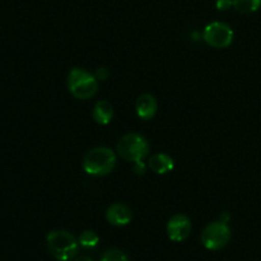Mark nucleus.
<instances>
[{"instance_id":"9","label":"nucleus","mask_w":261,"mask_h":261,"mask_svg":"<svg viewBox=\"0 0 261 261\" xmlns=\"http://www.w3.org/2000/svg\"><path fill=\"white\" fill-rule=\"evenodd\" d=\"M157 99L152 94H140L137 98V102H135V111H137V115L142 120H145V121L152 120L155 116V114H157Z\"/></svg>"},{"instance_id":"4","label":"nucleus","mask_w":261,"mask_h":261,"mask_svg":"<svg viewBox=\"0 0 261 261\" xmlns=\"http://www.w3.org/2000/svg\"><path fill=\"white\" fill-rule=\"evenodd\" d=\"M149 143L143 135L130 133L124 135L116 145V152L126 162H140L149 154Z\"/></svg>"},{"instance_id":"12","label":"nucleus","mask_w":261,"mask_h":261,"mask_svg":"<svg viewBox=\"0 0 261 261\" xmlns=\"http://www.w3.org/2000/svg\"><path fill=\"white\" fill-rule=\"evenodd\" d=\"M78 242L79 246L83 247V249H94L98 245L99 237L94 231L87 229V231H83L79 234Z\"/></svg>"},{"instance_id":"11","label":"nucleus","mask_w":261,"mask_h":261,"mask_svg":"<svg viewBox=\"0 0 261 261\" xmlns=\"http://www.w3.org/2000/svg\"><path fill=\"white\" fill-rule=\"evenodd\" d=\"M92 117L98 125H109L114 119V107L106 99H101L94 105Z\"/></svg>"},{"instance_id":"5","label":"nucleus","mask_w":261,"mask_h":261,"mask_svg":"<svg viewBox=\"0 0 261 261\" xmlns=\"http://www.w3.org/2000/svg\"><path fill=\"white\" fill-rule=\"evenodd\" d=\"M231 228L228 223L223 221H216L209 223L201 233V244L204 247L211 251H217V250L223 249L231 240Z\"/></svg>"},{"instance_id":"17","label":"nucleus","mask_w":261,"mask_h":261,"mask_svg":"<svg viewBox=\"0 0 261 261\" xmlns=\"http://www.w3.org/2000/svg\"><path fill=\"white\" fill-rule=\"evenodd\" d=\"M94 75H96V78L98 79V81H106V79L109 78V70H107L106 68H99L97 69Z\"/></svg>"},{"instance_id":"10","label":"nucleus","mask_w":261,"mask_h":261,"mask_svg":"<svg viewBox=\"0 0 261 261\" xmlns=\"http://www.w3.org/2000/svg\"><path fill=\"white\" fill-rule=\"evenodd\" d=\"M148 167L157 175H166L173 171L175 168V162L172 158L165 153H157L152 155L148 161Z\"/></svg>"},{"instance_id":"7","label":"nucleus","mask_w":261,"mask_h":261,"mask_svg":"<svg viewBox=\"0 0 261 261\" xmlns=\"http://www.w3.org/2000/svg\"><path fill=\"white\" fill-rule=\"evenodd\" d=\"M167 236L173 242H182L190 236L193 224L185 214H175L167 222Z\"/></svg>"},{"instance_id":"14","label":"nucleus","mask_w":261,"mask_h":261,"mask_svg":"<svg viewBox=\"0 0 261 261\" xmlns=\"http://www.w3.org/2000/svg\"><path fill=\"white\" fill-rule=\"evenodd\" d=\"M99 261H129V257L122 250L110 249L103 252Z\"/></svg>"},{"instance_id":"18","label":"nucleus","mask_w":261,"mask_h":261,"mask_svg":"<svg viewBox=\"0 0 261 261\" xmlns=\"http://www.w3.org/2000/svg\"><path fill=\"white\" fill-rule=\"evenodd\" d=\"M74 261H93V259H91L89 256H86V255H83V256L75 257V260H74Z\"/></svg>"},{"instance_id":"16","label":"nucleus","mask_w":261,"mask_h":261,"mask_svg":"<svg viewBox=\"0 0 261 261\" xmlns=\"http://www.w3.org/2000/svg\"><path fill=\"white\" fill-rule=\"evenodd\" d=\"M134 171L137 175H144L145 171H147V165H145L143 161H140V162H135L134 163Z\"/></svg>"},{"instance_id":"6","label":"nucleus","mask_w":261,"mask_h":261,"mask_svg":"<svg viewBox=\"0 0 261 261\" xmlns=\"http://www.w3.org/2000/svg\"><path fill=\"white\" fill-rule=\"evenodd\" d=\"M233 30L224 22L209 23L203 32V40L214 48L228 47L233 41Z\"/></svg>"},{"instance_id":"3","label":"nucleus","mask_w":261,"mask_h":261,"mask_svg":"<svg viewBox=\"0 0 261 261\" xmlns=\"http://www.w3.org/2000/svg\"><path fill=\"white\" fill-rule=\"evenodd\" d=\"M98 79L91 71L86 70L83 68H74L69 71L68 79H66V86L68 91L76 99L92 98L98 92Z\"/></svg>"},{"instance_id":"15","label":"nucleus","mask_w":261,"mask_h":261,"mask_svg":"<svg viewBox=\"0 0 261 261\" xmlns=\"http://www.w3.org/2000/svg\"><path fill=\"white\" fill-rule=\"evenodd\" d=\"M216 7L218 10H228L233 7V0H217Z\"/></svg>"},{"instance_id":"19","label":"nucleus","mask_w":261,"mask_h":261,"mask_svg":"<svg viewBox=\"0 0 261 261\" xmlns=\"http://www.w3.org/2000/svg\"><path fill=\"white\" fill-rule=\"evenodd\" d=\"M221 221H223V222H226V223H228L229 222V214L228 213H223L221 216Z\"/></svg>"},{"instance_id":"1","label":"nucleus","mask_w":261,"mask_h":261,"mask_svg":"<svg viewBox=\"0 0 261 261\" xmlns=\"http://www.w3.org/2000/svg\"><path fill=\"white\" fill-rule=\"evenodd\" d=\"M116 162L117 157L114 150L107 147H96L86 153L82 167L87 175L102 177L115 170Z\"/></svg>"},{"instance_id":"13","label":"nucleus","mask_w":261,"mask_h":261,"mask_svg":"<svg viewBox=\"0 0 261 261\" xmlns=\"http://www.w3.org/2000/svg\"><path fill=\"white\" fill-rule=\"evenodd\" d=\"M260 7L261 0H233V8L242 14L256 12Z\"/></svg>"},{"instance_id":"2","label":"nucleus","mask_w":261,"mask_h":261,"mask_svg":"<svg viewBox=\"0 0 261 261\" xmlns=\"http://www.w3.org/2000/svg\"><path fill=\"white\" fill-rule=\"evenodd\" d=\"M47 249L58 261H69L78 255V239L65 229H54L46 237Z\"/></svg>"},{"instance_id":"8","label":"nucleus","mask_w":261,"mask_h":261,"mask_svg":"<svg viewBox=\"0 0 261 261\" xmlns=\"http://www.w3.org/2000/svg\"><path fill=\"white\" fill-rule=\"evenodd\" d=\"M106 219L115 227H124L132 222L133 212L127 205L122 203H115L106 211Z\"/></svg>"}]
</instances>
